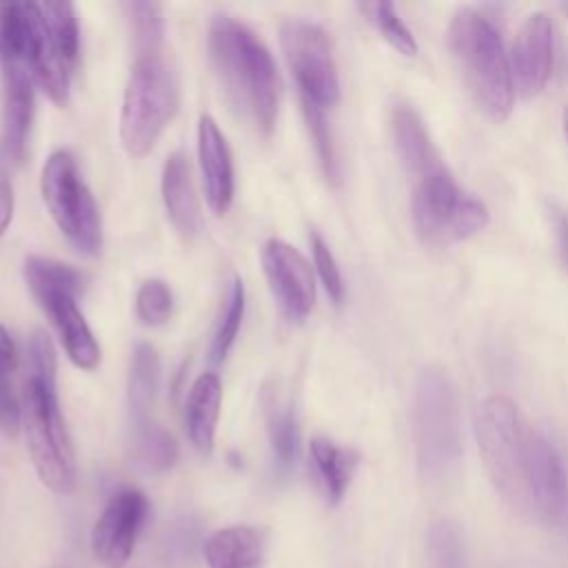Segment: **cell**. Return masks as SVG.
Wrapping results in <instances>:
<instances>
[{
  "mask_svg": "<svg viewBox=\"0 0 568 568\" xmlns=\"http://www.w3.org/2000/svg\"><path fill=\"white\" fill-rule=\"evenodd\" d=\"M209 49L229 100L268 135L280 111V75L266 44L231 16H215Z\"/></svg>",
  "mask_w": 568,
  "mask_h": 568,
  "instance_id": "1",
  "label": "cell"
},
{
  "mask_svg": "<svg viewBox=\"0 0 568 568\" xmlns=\"http://www.w3.org/2000/svg\"><path fill=\"white\" fill-rule=\"evenodd\" d=\"M448 47L475 104L495 122L513 111L515 82L501 38L473 7H459L448 24Z\"/></svg>",
  "mask_w": 568,
  "mask_h": 568,
  "instance_id": "2",
  "label": "cell"
},
{
  "mask_svg": "<svg viewBox=\"0 0 568 568\" xmlns=\"http://www.w3.org/2000/svg\"><path fill=\"white\" fill-rule=\"evenodd\" d=\"M180 104V78L166 47L135 51L120 111V140L131 158L153 151Z\"/></svg>",
  "mask_w": 568,
  "mask_h": 568,
  "instance_id": "3",
  "label": "cell"
},
{
  "mask_svg": "<svg viewBox=\"0 0 568 568\" xmlns=\"http://www.w3.org/2000/svg\"><path fill=\"white\" fill-rule=\"evenodd\" d=\"M413 433L422 477L430 484L453 479L462 462V422L455 386L442 366L417 375Z\"/></svg>",
  "mask_w": 568,
  "mask_h": 568,
  "instance_id": "4",
  "label": "cell"
},
{
  "mask_svg": "<svg viewBox=\"0 0 568 568\" xmlns=\"http://www.w3.org/2000/svg\"><path fill=\"white\" fill-rule=\"evenodd\" d=\"M24 280L36 302L55 326L69 359L82 371H93L100 364V344L75 304L87 284V275L60 260L31 255L24 262Z\"/></svg>",
  "mask_w": 568,
  "mask_h": 568,
  "instance_id": "5",
  "label": "cell"
},
{
  "mask_svg": "<svg viewBox=\"0 0 568 568\" xmlns=\"http://www.w3.org/2000/svg\"><path fill=\"white\" fill-rule=\"evenodd\" d=\"M22 428L40 481L58 495H69L78 477L75 450L55 384L27 375L22 384Z\"/></svg>",
  "mask_w": 568,
  "mask_h": 568,
  "instance_id": "6",
  "label": "cell"
},
{
  "mask_svg": "<svg viewBox=\"0 0 568 568\" xmlns=\"http://www.w3.org/2000/svg\"><path fill=\"white\" fill-rule=\"evenodd\" d=\"M526 426L517 406L506 395H488L475 410L477 446L493 486L504 501L528 513L526 493Z\"/></svg>",
  "mask_w": 568,
  "mask_h": 568,
  "instance_id": "7",
  "label": "cell"
},
{
  "mask_svg": "<svg viewBox=\"0 0 568 568\" xmlns=\"http://www.w3.org/2000/svg\"><path fill=\"white\" fill-rule=\"evenodd\" d=\"M0 53L18 60L53 104L67 106L69 67L38 2H0Z\"/></svg>",
  "mask_w": 568,
  "mask_h": 568,
  "instance_id": "8",
  "label": "cell"
},
{
  "mask_svg": "<svg viewBox=\"0 0 568 568\" xmlns=\"http://www.w3.org/2000/svg\"><path fill=\"white\" fill-rule=\"evenodd\" d=\"M413 222L424 242H459L488 224V209L442 162L413 180Z\"/></svg>",
  "mask_w": 568,
  "mask_h": 568,
  "instance_id": "9",
  "label": "cell"
},
{
  "mask_svg": "<svg viewBox=\"0 0 568 568\" xmlns=\"http://www.w3.org/2000/svg\"><path fill=\"white\" fill-rule=\"evenodd\" d=\"M42 200L64 237L89 257L102 251V217L98 202L78 173L69 151L49 155L40 178Z\"/></svg>",
  "mask_w": 568,
  "mask_h": 568,
  "instance_id": "10",
  "label": "cell"
},
{
  "mask_svg": "<svg viewBox=\"0 0 568 568\" xmlns=\"http://www.w3.org/2000/svg\"><path fill=\"white\" fill-rule=\"evenodd\" d=\"M280 44L286 64L297 82L300 100L322 109L339 100V78L328 33L308 20H284L280 24Z\"/></svg>",
  "mask_w": 568,
  "mask_h": 568,
  "instance_id": "11",
  "label": "cell"
},
{
  "mask_svg": "<svg viewBox=\"0 0 568 568\" xmlns=\"http://www.w3.org/2000/svg\"><path fill=\"white\" fill-rule=\"evenodd\" d=\"M149 517V499L135 488L115 493L91 530L93 557L104 568H124Z\"/></svg>",
  "mask_w": 568,
  "mask_h": 568,
  "instance_id": "12",
  "label": "cell"
},
{
  "mask_svg": "<svg viewBox=\"0 0 568 568\" xmlns=\"http://www.w3.org/2000/svg\"><path fill=\"white\" fill-rule=\"evenodd\" d=\"M262 266L284 315L304 320L315 304V280L306 257L288 242L273 237L262 248Z\"/></svg>",
  "mask_w": 568,
  "mask_h": 568,
  "instance_id": "13",
  "label": "cell"
},
{
  "mask_svg": "<svg viewBox=\"0 0 568 568\" xmlns=\"http://www.w3.org/2000/svg\"><path fill=\"white\" fill-rule=\"evenodd\" d=\"M526 493L530 513L559 524L568 510V484L555 446L535 428L526 430Z\"/></svg>",
  "mask_w": 568,
  "mask_h": 568,
  "instance_id": "14",
  "label": "cell"
},
{
  "mask_svg": "<svg viewBox=\"0 0 568 568\" xmlns=\"http://www.w3.org/2000/svg\"><path fill=\"white\" fill-rule=\"evenodd\" d=\"M2 64V151L9 162H24L33 122V80L29 71L7 53Z\"/></svg>",
  "mask_w": 568,
  "mask_h": 568,
  "instance_id": "15",
  "label": "cell"
},
{
  "mask_svg": "<svg viewBox=\"0 0 568 568\" xmlns=\"http://www.w3.org/2000/svg\"><path fill=\"white\" fill-rule=\"evenodd\" d=\"M555 31L544 11H532L519 27L513 47V82L524 98L537 95L552 71Z\"/></svg>",
  "mask_w": 568,
  "mask_h": 568,
  "instance_id": "16",
  "label": "cell"
},
{
  "mask_svg": "<svg viewBox=\"0 0 568 568\" xmlns=\"http://www.w3.org/2000/svg\"><path fill=\"white\" fill-rule=\"evenodd\" d=\"M197 160L206 204L215 215H224L231 209L235 191L233 158L224 133L206 113L197 122Z\"/></svg>",
  "mask_w": 568,
  "mask_h": 568,
  "instance_id": "17",
  "label": "cell"
},
{
  "mask_svg": "<svg viewBox=\"0 0 568 568\" xmlns=\"http://www.w3.org/2000/svg\"><path fill=\"white\" fill-rule=\"evenodd\" d=\"M209 568H262L266 559V530L257 526H226L202 544Z\"/></svg>",
  "mask_w": 568,
  "mask_h": 568,
  "instance_id": "18",
  "label": "cell"
},
{
  "mask_svg": "<svg viewBox=\"0 0 568 568\" xmlns=\"http://www.w3.org/2000/svg\"><path fill=\"white\" fill-rule=\"evenodd\" d=\"M162 200L173 226L186 237L200 233V202L193 186L191 164L184 153L175 151L162 169Z\"/></svg>",
  "mask_w": 568,
  "mask_h": 568,
  "instance_id": "19",
  "label": "cell"
},
{
  "mask_svg": "<svg viewBox=\"0 0 568 568\" xmlns=\"http://www.w3.org/2000/svg\"><path fill=\"white\" fill-rule=\"evenodd\" d=\"M222 406V382L215 373H202L193 382L186 404L184 424L191 444L202 455H209L215 444V430Z\"/></svg>",
  "mask_w": 568,
  "mask_h": 568,
  "instance_id": "20",
  "label": "cell"
},
{
  "mask_svg": "<svg viewBox=\"0 0 568 568\" xmlns=\"http://www.w3.org/2000/svg\"><path fill=\"white\" fill-rule=\"evenodd\" d=\"M390 122H393V140H395L397 155L406 173L413 175V180L435 169L437 164H442V158L430 142V135L424 126L422 115L408 102H402L393 109Z\"/></svg>",
  "mask_w": 568,
  "mask_h": 568,
  "instance_id": "21",
  "label": "cell"
},
{
  "mask_svg": "<svg viewBox=\"0 0 568 568\" xmlns=\"http://www.w3.org/2000/svg\"><path fill=\"white\" fill-rule=\"evenodd\" d=\"M311 466L315 479L331 506H337L359 466V453L348 446H339L326 437H313L308 444Z\"/></svg>",
  "mask_w": 568,
  "mask_h": 568,
  "instance_id": "22",
  "label": "cell"
},
{
  "mask_svg": "<svg viewBox=\"0 0 568 568\" xmlns=\"http://www.w3.org/2000/svg\"><path fill=\"white\" fill-rule=\"evenodd\" d=\"M260 399H262L266 433H268L273 453L280 466L291 468L300 457V442H302L295 408L275 388H264Z\"/></svg>",
  "mask_w": 568,
  "mask_h": 568,
  "instance_id": "23",
  "label": "cell"
},
{
  "mask_svg": "<svg viewBox=\"0 0 568 568\" xmlns=\"http://www.w3.org/2000/svg\"><path fill=\"white\" fill-rule=\"evenodd\" d=\"M178 455H180V446L164 426H160L151 417L135 419L131 457L140 470L164 473L178 462Z\"/></svg>",
  "mask_w": 568,
  "mask_h": 568,
  "instance_id": "24",
  "label": "cell"
},
{
  "mask_svg": "<svg viewBox=\"0 0 568 568\" xmlns=\"http://www.w3.org/2000/svg\"><path fill=\"white\" fill-rule=\"evenodd\" d=\"M160 355L149 342H140L131 357L129 406L135 419H146L160 388Z\"/></svg>",
  "mask_w": 568,
  "mask_h": 568,
  "instance_id": "25",
  "label": "cell"
},
{
  "mask_svg": "<svg viewBox=\"0 0 568 568\" xmlns=\"http://www.w3.org/2000/svg\"><path fill=\"white\" fill-rule=\"evenodd\" d=\"M40 11L44 16V22L51 31V38L69 69L75 67L78 53H80V31H78V18L75 7L71 2H42Z\"/></svg>",
  "mask_w": 568,
  "mask_h": 568,
  "instance_id": "26",
  "label": "cell"
},
{
  "mask_svg": "<svg viewBox=\"0 0 568 568\" xmlns=\"http://www.w3.org/2000/svg\"><path fill=\"white\" fill-rule=\"evenodd\" d=\"M242 317H244V282L240 275H233L229 282V288H226L220 322H217V328H215L213 342H211V359L213 362H222L226 357V353L231 351V346L237 337Z\"/></svg>",
  "mask_w": 568,
  "mask_h": 568,
  "instance_id": "27",
  "label": "cell"
},
{
  "mask_svg": "<svg viewBox=\"0 0 568 568\" xmlns=\"http://www.w3.org/2000/svg\"><path fill=\"white\" fill-rule=\"evenodd\" d=\"M16 368V346L0 324V433L13 437L22 426V404L11 390L9 375Z\"/></svg>",
  "mask_w": 568,
  "mask_h": 568,
  "instance_id": "28",
  "label": "cell"
},
{
  "mask_svg": "<svg viewBox=\"0 0 568 568\" xmlns=\"http://www.w3.org/2000/svg\"><path fill=\"white\" fill-rule=\"evenodd\" d=\"M428 568H468L466 550L457 526L448 519L433 521L426 539Z\"/></svg>",
  "mask_w": 568,
  "mask_h": 568,
  "instance_id": "29",
  "label": "cell"
},
{
  "mask_svg": "<svg viewBox=\"0 0 568 568\" xmlns=\"http://www.w3.org/2000/svg\"><path fill=\"white\" fill-rule=\"evenodd\" d=\"M359 11L368 18V22H373L377 27V31L384 36V40H388L399 53H404V55L417 53V42H415L410 29L399 18L393 2H384V0L362 2Z\"/></svg>",
  "mask_w": 568,
  "mask_h": 568,
  "instance_id": "30",
  "label": "cell"
},
{
  "mask_svg": "<svg viewBox=\"0 0 568 568\" xmlns=\"http://www.w3.org/2000/svg\"><path fill=\"white\" fill-rule=\"evenodd\" d=\"M129 11L131 24H133V40H135V51H146V49H158L164 47V18H162V7L155 2H129L124 4Z\"/></svg>",
  "mask_w": 568,
  "mask_h": 568,
  "instance_id": "31",
  "label": "cell"
},
{
  "mask_svg": "<svg viewBox=\"0 0 568 568\" xmlns=\"http://www.w3.org/2000/svg\"><path fill=\"white\" fill-rule=\"evenodd\" d=\"M171 311H173V295L166 282L151 277L140 284L135 293V313L142 324L162 326L171 317Z\"/></svg>",
  "mask_w": 568,
  "mask_h": 568,
  "instance_id": "32",
  "label": "cell"
},
{
  "mask_svg": "<svg viewBox=\"0 0 568 568\" xmlns=\"http://www.w3.org/2000/svg\"><path fill=\"white\" fill-rule=\"evenodd\" d=\"M302 111H304V118H306V124H308V131H311V138H313V144H315V151H317V158L322 162V169L326 173L328 180H337V158H335V144H333V135H331V126L326 122V115L322 106L308 102V100H302Z\"/></svg>",
  "mask_w": 568,
  "mask_h": 568,
  "instance_id": "33",
  "label": "cell"
},
{
  "mask_svg": "<svg viewBox=\"0 0 568 568\" xmlns=\"http://www.w3.org/2000/svg\"><path fill=\"white\" fill-rule=\"evenodd\" d=\"M311 251H313V262H315V271L324 284V291L328 293V297L333 302H342L344 297V280L339 273V266L335 262V255L331 253L328 244L313 233L311 235Z\"/></svg>",
  "mask_w": 568,
  "mask_h": 568,
  "instance_id": "34",
  "label": "cell"
},
{
  "mask_svg": "<svg viewBox=\"0 0 568 568\" xmlns=\"http://www.w3.org/2000/svg\"><path fill=\"white\" fill-rule=\"evenodd\" d=\"M29 375L55 384V348L51 337L40 328L29 337Z\"/></svg>",
  "mask_w": 568,
  "mask_h": 568,
  "instance_id": "35",
  "label": "cell"
},
{
  "mask_svg": "<svg viewBox=\"0 0 568 568\" xmlns=\"http://www.w3.org/2000/svg\"><path fill=\"white\" fill-rule=\"evenodd\" d=\"M13 217V184L9 175V158L0 146V237L9 229Z\"/></svg>",
  "mask_w": 568,
  "mask_h": 568,
  "instance_id": "36",
  "label": "cell"
},
{
  "mask_svg": "<svg viewBox=\"0 0 568 568\" xmlns=\"http://www.w3.org/2000/svg\"><path fill=\"white\" fill-rule=\"evenodd\" d=\"M548 213H550V222H552V229H555L557 251H559L561 264L568 271V209L559 206L557 202H550Z\"/></svg>",
  "mask_w": 568,
  "mask_h": 568,
  "instance_id": "37",
  "label": "cell"
},
{
  "mask_svg": "<svg viewBox=\"0 0 568 568\" xmlns=\"http://www.w3.org/2000/svg\"><path fill=\"white\" fill-rule=\"evenodd\" d=\"M564 133H566V140H568V104L564 109Z\"/></svg>",
  "mask_w": 568,
  "mask_h": 568,
  "instance_id": "38",
  "label": "cell"
},
{
  "mask_svg": "<svg viewBox=\"0 0 568 568\" xmlns=\"http://www.w3.org/2000/svg\"><path fill=\"white\" fill-rule=\"evenodd\" d=\"M566 11H568V4H566Z\"/></svg>",
  "mask_w": 568,
  "mask_h": 568,
  "instance_id": "39",
  "label": "cell"
},
{
  "mask_svg": "<svg viewBox=\"0 0 568 568\" xmlns=\"http://www.w3.org/2000/svg\"><path fill=\"white\" fill-rule=\"evenodd\" d=\"M60 568H64V566H60Z\"/></svg>",
  "mask_w": 568,
  "mask_h": 568,
  "instance_id": "40",
  "label": "cell"
}]
</instances>
